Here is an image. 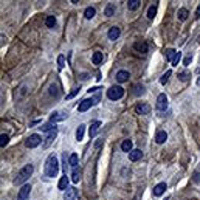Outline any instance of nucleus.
<instances>
[{"label":"nucleus","mask_w":200,"mask_h":200,"mask_svg":"<svg viewBox=\"0 0 200 200\" xmlns=\"http://www.w3.org/2000/svg\"><path fill=\"white\" fill-rule=\"evenodd\" d=\"M43 172L47 177L50 178H54L58 174H59V161H58V157L54 154H51L47 161H45V166H43Z\"/></svg>","instance_id":"obj_1"},{"label":"nucleus","mask_w":200,"mask_h":200,"mask_svg":"<svg viewBox=\"0 0 200 200\" xmlns=\"http://www.w3.org/2000/svg\"><path fill=\"white\" fill-rule=\"evenodd\" d=\"M33 171H34V166H33V164H27V166H23V168L17 172V175H16V178H14V185H17V186L22 185V186H23L25 182L31 177Z\"/></svg>","instance_id":"obj_2"},{"label":"nucleus","mask_w":200,"mask_h":200,"mask_svg":"<svg viewBox=\"0 0 200 200\" xmlns=\"http://www.w3.org/2000/svg\"><path fill=\"white\" fill-rule=\"evenodd\" d=\"M99 99H101V95H99V93H98L96 96H93V98H87V99H84L79 106H78V112H87L92 106L98 104Z\"/></svg>","instance_id":"obj_3"},{"label":"nucleus","mask_w":200,"mask_h":200,"mask_svg":"<svg viewBox=\"0 0 200 200\" xmlns=\"http://www.w3.org/2000/svg\"><path fill=\"white\" fill-rule=\"evenodd\" d=\"M124 96V88L121 85H112L109 90H107V98L112 99V101H118Z\"/></svg>","instance_id":"obj_4"},{"label":"nucleus","mask_w":200,"mask_h":200,"mask_svg":"<svg viewBox=\"0 0 200 200\" xmlns=\"http://www.w3.org/2000/svg\"><path fill=\"white\" fill-rule=\"evenodd\" d=\"M40 141H42V138H40L39 133H33V135H30V137L27 138L25 146L30 148V149H34V148H38V146L40 144Z\"/></svg>","instance_id":"obj_5"},{"label":"nucleus","mask_w":200,"mask_h":200,"mask_svg":"<svg viewBox=\"0 0 200 200\" xmlns=\"http://www.w3.org/2000/svg\"><path fill=\"white\" fill-rule=\"evenodd\" d=\"M56 137H58V127H54V129H51L50 132H47V137H45V141H43V144H42V148L43 149H47L54 140H56Z\"/></svg>","instance_id":"obj_6"},{"label":"nucleus","mask_w":200,"mask_h":200,"mask_svg":"<svg viewBox=\"0 0 200 200\" xmlns=\"http://www.w3.org/2000/svg\"><path fill=\"white\" fill-rule=\"evenodd\" d=\"M30 192H31V185L25 183L20 189H19V194H17V200H28L30 199Z\"/></svg>","instance_id":"obj_7"},{"label":"nucleus","mask_w":200,"mask_h":200,"mask_svg":"<svg viewBox=\"0 0 200 200\" xmlns=\"http://www.w3.org/2000/svg\"><path fill=\"white\" fill-rule=\"evenodd\" d=\"M155 106H157V109L161 110V112L168 109V96H166V93H160V95H158V98H157V104H155Z\"/></svg>","instance_id":"obj_8"},{"label":"nucleus","mask_w":200,"mask_h":200,"mask_svg":"<svg viewBox=\"0 0 200 200\" xmlns=\"http://www.w3.org/2000/svg\"><path fill=\"white\" fill-rule=\"evenodd\" d=\"M166 189H168V185H166L164 182H161V183H158L157 186H154V189H152V196H154V197H160V196H163V194L166 192Z\"/></svg>","instance_id":"obj_9"},{"label":"nucleus","mask_w":200,"mask_h":200,"mask_svg":"<svg viewBox=\"0 0 200 200\" xmlns=\"http://www.w3.org/2000/svg\"><path fill=\"white\" fill-rule=\"evenodd\" d=\"M135 112H137L138 115H148V113L151 112V107H149V104H146V102H138V104L135 106Z\"/></svg>","instance_id":"obj_10"},{"label":"nucleus","mask_w":200,"mask_h":200,"mask_svg":"<svg viewBox=\"0 0 200 200\" xmlns=\"http://www.w3.org/2000/svg\"><path fill=\"white\" fill-rule=\"evenodd\" d=\"M65 118H68L67 112H53L50 117V122H58V121H64Z\"/></svg>","instance_id":"obj_11"},{"label":"nucleus","mask_w":200,"mask_h":200,"mask_svg":"<svg viewBox=\"0 0 200 200\" xmlns=\"http://www.w3.org/2000/svg\"><path fill=\"white\" fill-rule=\"evenodd\" d=\"M78 197V189L76 188H68L64 192V200H75Z\"/></svg>","instance_id":"obj_12"},{"label":"nucleus","mask_w":200,"mask_h":200,"mask_svg":"<svg viewBox=\"0 0 200 200\" xmlns=\"http://www.w3.org/2000/svg\"><path fill=\"white\" fill-rule=\"evenodd\" d=\"M99 127H101V121H93V122H92V126H90V130H88V135H90V138H95V137H96V133H98Z\"/></svg>","instance_id":"obj_13"},{"label":"nucleus","mask_w":200,"mask_h":200,"mask_svg":"<svg viewBox=\"0 0 200 200\" xmlns=\"http://www.w3.org/2000/svg\"><path fill=\"white\" fill-rule=\"evenodd\" d=\"M166 140H168V133H166V130H158V132L155 133V143H157V144L166 143Z\"/></svg>","instance_id":"obj_14"},{"label":"nucleus","mask_w":200,"mask_h":200,"mask_svg":"<svg viewBox=\"0 0 200 200\" xmlns=\"http://www.w3.org/2000/svg\"><path fill=\"white\" fill-rule=\"evenodd\" d=\"M121 149H122V152L130 154V152L133 151V141H132V140H124V141L121 143Z\"/></svg>","instance_id":"obj_15"},{"label":"nucleus","mask_w":200,"mask_h":200,"mask_svg":"<svg viewBox=\"0 0 200 200\" xmlns=\"http://www.w3.org/2000/svg\"><path fill=\"white\" fill-rule=\"evenodd\" d=\"M143 158V151L141 149H133L130 154H129V160L130 161H138Z\"/></svg>","instance_id":"obj_16"},{"label":"nucleus","mask_w":200,"mask_h":200,"mask_svg":"<svg viewBox=\"0 0 200 200\" xmlns=\"http://www.w3.org/2000/svg\"><path fill=\"white\" fill-rule=\"evenodd\" d=\"M107 36H109L110 40H117L121 36V30L118 27H112V28L109 30V34H107Z\"/></svg>","instance_id":"obj_17"},{"label":"nucleus","mask_w":200,"mask_h":200,"mask_svg":"<svg viewBox=\"0 0 200 200\" xmlns=\"http://www.w3.org/2000/svg\"><path fill=\"white\" fill-rule=\"evenodd\" d=\"M129 78H130V75H129L127 70H120V72H117V81H118V82H126Z\"/></svg>","instance_id":"obj_18"},{"label":"nucleus","mask_w":200,"mask_h":200,"mask_svg":"<svg viewBox=\"0 0 200 200\" xmlns=\"http://www.w3.org/2000/svg\"><path fill=\"white\" fill-rule=\"evenodd\" d=\"M133 48L137 51H140V53H148V50H149L146 42H137V43H133Z\"/></svg>","instance_id":"obj_19"},{"label":"nucleus","mask_w":200,"mask_h":200,"mask_svg":"<svg viewBox=\"0 0 200 200\" xmlns=\"http://www.w3.org/2000/svg\"><path fill=\"white\" fill-rule=\"evenodd\" d=\"M102 59H104V54H102L101 51H95L93 56H92V62H93L95 65H99V64L102 62Z\"/></svg>","instance_id":"obj_20"},{"label":"nucleus","mask_w":200,"mask_h":200,"mask_svg":"<svg viewBox=\"0 0 200 200\" xmlns=\"http://www.w3.org/2000/svg\"><path fill=\"white\" fill-rule=\"evenodd\" d=\"M58 188L61 189V191H67L68 189V177L67 175H64V177H61V180H59V185H58Z\"/></svg>","instance_id":"obj_21"},{"label":"nucleus","mask_w":200,"mask_h":200,"mask_svg":"<svg viewBox=\"0 0 200 200\" xmlns=\"http://www.w3.org/2000/svg\"><path fill=\"white\" fill-rule=\"evenodd\" d=\"M140 6H141V2L140 0H129L127 2V9L129 11H137Z\"/></svg>","instance_id":"obj_22"},{"label":"nucleus","mask_w":200,"mask_h":200,"mask_svg":"<svg viewBox=\"0 0 200 200\" xmlns=\"http://www.w3.org/2000/svg\"><path fill=\"white\" fill-rule=\"evenodd\" d=\"M95 14H96V9H95L93 6H87V8H85V11H84V17H85V19H88V20H90V19H93V17H95Z\"/></svg>","instance_id":"obj_23"},{"label":"nucleus","mask_w":200,"mask_h":200,"mask_svg":"<svg viewBox=\"0 0 200 200\" xmlns=\"http://www.w3.org/2000/svg\"><path fill=\"white\" fill-rule=\"evenodd\" d=\"M84 135H85V124H79V127L76 129V140L82 141L84 140Z\"/></svg>","instance_id":"obj_24"},{"label":"nucleus","mask_w":200,"mask_h":200,"mask_svg":"<svg viewBox=\"0 0 200 200\" xmlns=\"http://www.w3.org/2000/svg\"><path fill=\"white\" fill-rule=\"evenodd\" d=\"M188 16H189V12H188L186 8H180L178 12H177V17H178V20H182V22H185V20L188 19Z\"/></svg>","instance_id":"obj_25"},{"label":"nucleus","mask_w":200,"mask_h":200,"mask_svg":"<svg viewBox=\"0 0 200 200\" xmlns=\"http://www.w3.org/2000/svg\"><path fill=\"white\" fill-rule=\"evenodd\" d=\"M113 14H115V5H113V3H109V5L106 6V9H104V16L112 17Z\"/></svg>","instance_id":"obj_26"},{"label":"nucleus","mask_w":200,"mask_h":200,"mask_svg":"<svg viewBox=\"0 0 200 200\" xmlns=\"http://www.w3.org/2000/svg\"><path fill=\"white\" fill-rule=\"evenodd\" d=\"M48 95H50V96L58 98V96H59V87H58L56 84H51V85H50V88H48Z\"/></svg>","instance_id":"obj_27"},{"label":"nucleus","mask_w":200,"mask_h":200,"mask_svg":"<svg viewBox=\"0 0 200 200\" xmlns=\"http://www.w3.org/2000/svg\"><path fill=\"white\" fill-rule=\"evenodd\" d=\"M78 161H79V158H78V154H72L70 157H68V164L75 169V168H78Z\"/></svg>","instance_id":"obj_28"},{"label":"nucleus","mask_w":200,"mask_h":200,"mask_svg":"<svg viewBox=\"0 0 200 200\" xmlns=\"http://www.w3.org/2000/svg\"><path fill=\"white\" fill-rule=\"evenodd\" d=\"M79 180H81V169L79 168H75L73 172H72V182L73 183H78Z\"/></svg>","instance_id":"obj_29"},{"label":"nucleus","mask_w":200,"mask_h":200,"mask_svg":"<svg viewBox=\"0 0 200 200\" xmlns=\"http://www.w3.org/2000/svg\"><path fill=\"white\" fill-rule=\"evenodd\" d=\"M155 16H157V5H152V6H149V9H148V19H149V20H154Z\"/></svg>","instance_id":"obj_30"},{"label":"nucleus","mask_w":200,"mask_h":200,"mask_svg":"<svg viewBox=\"0 0 200 200\" xmlns=\"http://www.w3.org/2000/svg\"><path fill=\"white\" fill-rule=\"evenodd\" d=\"M45 25H47V28H54L56 27V17L54 16H48L45 19Z\"/></svg>","instance_id":"obj_31"},{"label":"nucleus","mask_w":200,"mask_h":200,"mask_svg":"<svg viewBox=\"0 0 200 200\" xmlns=\"http://www.w3.org/2000/svg\"><path fill=\"white\" fill-rule=\"evenodd\" d=\"M144 92H146V88H144L143 84H137V85L133 87V95H135V96H140V95H143Z\"/></svg>","instance_id":"obj_32"},{"label":"nucleus","mask_w":200,"mask_h":200,"mask_svg":"<svg viewBox=\"0 0 200 200\" xmlns=\"http://www.w3.org/2000/svg\"><path fill=\"white\" fill-rule=\"evenodd\" d=\"M27 93H28V87L23 84V85L19 87V92H16V96L17 98H23V96H27Z\"/></svg>","instance_id":"obj_33"},{"label":"nucleus","mask_w":200,"mask_h":200,"mask_svg":"<svg viewBox=\"0 0 200 200\" xmlns=\"http://www.w3.org/2000/svg\"><path fill=\"white\" fill-rule=\"evenodd\" d=\"M175 54H177V51H175V50H172V48H168V50H166V59H168V61H171V62H172V61H174V58H175Z\"/></svg>","instance_id":"obj_34"},{"label":"nucleus","mask_w":200,"mask_h":200,"mask_svg":"<svg viewBox=\"0 0 200 200\" xmlns=\"http://www.w3.org/2000/svg\"><path fill=\"white\" fill-rule=\"evenodd\" d=\"M64 67H65V56H64V54H59V56H58V68L62 70Z\"/></svg>","instance_id":"obj_35"},{"label":"nucleus","mask_w":200,"mask_h":200,"mask_svg":"<svg viewBox=\"0 0 200 200\" xmlns=\"http://www.w3.org/2000/svg\"><path fill=\"white\" fill-rule=\"evenodd\" d=\"M8 143H9V137H8V135H5V133H2V135H0V146H2V148H5Z\"/></svg>","instance_id":"obj_36"},{"label":"nucleus","mask_w":200,"mask_h":200,"mask_svg":"<svg viewBox=\"0 0 200 200\" xmlns=\"http://www.w3.org/2000/svg\"><path fill=\"white\" fill-rule=\"evenodd\" d=\"M171 75H172V72H171V70H168V72H166V73H164V75L160 78V84H163V85H164V84L169 81V76H171Z\"/></svg>","instance_id":"obj_37"},{"label":"nucleus","mask_w":200,"mask_h":200,"mask_svg":"<svg viewBox=\"0 0 200 200\" xmlns=\"http://www.w3.org/2000/svg\"><path fill=\"white\" fill-rule=\"evenodd\" d=\"M178 78H180V81H182V82H186V81L191 78V75H189L188 72H182V73H178Z\"/></svg>","instance_id":"obj_38"},{"label":"nucleus","mask_w":200,"mask_h":200,"mask_svg":"<svg viewBox=\"0 0 200 200\" xmlns=\"http://www.w3.org/2000/svg\"><path fill=\"white\" fill-rule=\"evenodd\" d=\"M180 59H182V53H180V51H177V54H175V58H174V61H172L171 64H172L174 67H177V65H178V62H180Z\"/></svg>","instance_id":"obj_39"},{"label":"nucleus","mask_w":200,"mask_h":200,"mask_svg":"<svg viewBox=\"0 0 200 200\" xmlns=\"http://www.w3.org/2000/svg\"><path fill=\"white\" fill-rule=\"evenodd\" d=\"M79 87H76V88H73V90H72V92H70V93H68V95H67V99H72V98H75V96H76V95H78V93H79Z\"/></svg>","instance_id":"obj_40"},{"label":"nucleus","mask_w":200,"mask_h":200,"mask_svg":"<svg viewBox=\"0 0 200 200\" xmlns=\"http://www.w3.org/2000/svg\"><path fill=\"white\" fill-rule=\"evenodd\" d=\"M192 180H194L196 183H200V172H199V171H196V172H194V175H192Z\"/></svg>","instance_id":"obj_41"},{"label":"nucleus","mask_w":200,"mask_h":200,"mask_svg":"<svg viewBox=\"0 0 200 200\" xmlns=\"http://www.w3.org/2000/svg\"><path fill=\"white\" fill-rule=\"evenodd\" d=\"M191 61H192V58H191V56L185 58V61H183V65H189V64H191Z\"/></svg>","instance_id":"obj_42"},{"label":"nucleus","mask_w":200,"mask_h":200,"mask_svg":"<svg viewBox=\"0 0 200 200\" xmlns=\"http://www.w3.org/2000/svg\"><path fill=\"white\" fill-rule=\"evenodd\" d=\"M98 90H101V88H99V87H92V88L87 90V92H88V93H93V92H98Z\"/></svg>","instance_id":"obj_43"},{"label":"nucleus","mask_w":200,"mask_h":200,"mask_svg":"<svg viewBox=\"0 0 200 200\" xmlns=\"http://www.w3.org/2000/svg\"><path fill=\"white\" fill-rule=\"evenodd\" d=\"M81 79L87 81V79H88V75H87V73H82V75H81Z\"/></svg>","instance_id":"obj_44"},{"label":"nucleus","mask_w":200,"mask_h":200,"mask_svg":"<svg viewBox=\"0 0 200 200\" xmlns=\"http://www.w3.org/2000/svg\"><path fill=\"white\" fill-rule=\"evenodd\" d=\"M101 144H102V140H98V141H96V143H95V146H96V148H99V146H101Z\"/></svg>","instance_id":"obj_45"},{"label":"nucleus","mask_w":200,"mask_h":200,"mask_svg":"<svg viewBox=\"0 0 200 200\" xmlns=\"http://www.w3.org/2000/svg\"><path fill=\"white\" fill-rule=\"evenodd\" d=\"M197 14L200 16V5H199V9H197Z\"/></svg>","instance_id":"obj_46"},{"label":"nucleus","mask_w":200,"mask_h":200,"mask_svg":"<svg viewBox=\"0 0 200 200\" xmlns=\"http://www.w3.org/2000/svg\"><path fill=\"white\" fill-rule=\"evenodd\" d=\"M164 200H169V197H166V199H164Z\"/></svg>","instance_id":"obj_47"}]
</instances>
